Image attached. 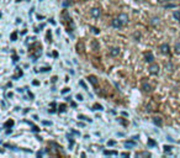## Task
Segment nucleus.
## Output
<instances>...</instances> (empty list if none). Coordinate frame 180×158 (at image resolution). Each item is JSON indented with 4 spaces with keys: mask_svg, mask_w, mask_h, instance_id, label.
<instances>
[{
    "mask_svg": "<svg viewBox=\"0 0 180 158\" xmlns=\"http://www.w3.org/2000/svg\"><path fill=\"white\" fill-rule=\"evenodd\" d=\"M159 71H161V68H159L158 63H150L149 68H148V72L152 74V75H157L159 74Z\"/></svg>",
    "mask_w": 180,
    "mask_h": 158,
    "instance_id": "1",
    "label": "nucleus"
},
{
    "mask_svg": "<svg viewBox=\"0 0 180 158\" xmlns=\"http://www.w3.org/2000/svg\"><path fill=\"white\" fill-rule=\"evenodd\" d=\"M111 25H112V27H115V29H117V30L122 29V27L125 26V25H123V22L121 21V20H120L119 17H115V19H112Z\"/></svg>",
    "mask_w": 180,
    "mask_h": 158,
    "instance_id": "2",
    "label": "nucleus"
},
{
    "mask_svg": "<svg viewBox=\"0 0 180 158\" xmlns=\"http://www.w3.org/2000/svg\"><path fill=\"white\" fill-rule=\"evenodd\" d=\"M90 15H91L94 19H99L101 16V10L99 8H93L90 10Z\"/></svg>",
    "mask_w": 180,
    "mask_h": 158,
    "instance_id": "3",
    "label": "nucleus"
},
{
    "mask_svg": "<svg viewBox=\"0 0 180 158\" xmlns=\"http://www.w3.org/2000/svg\"><path fill=\"white\" fill-rule=\"evenodd\" d=\"M159 50H161V52L163 54H169L170 53V47L168 43H162L161 46H159Z\"/></svg>",
    "mask_w": 180,
    "mask_h": 158,
    "instance_id": "4",
    "label": "nucleus"
},
{
    "mask_svg": "<svg viewBox=\"0 0 180 158\" xmlns=\"http://www.w3.org/2000/svg\"><path fill=\"white\" fill-rule=\"evenodd\" d=\"M144 61L147 62V63H153L154 62V56L152 52H146L144 53Z\"/></svg>",
    "mask_w": 180,
    "mask_h": 158,
    "instance_id": "5",
    "label": "nucleus"
},
{
    "mask_svg": "<svg viewBox=\"0 0 180 158\" xmlns=\"http://www.w3.org/2000/svg\"><path fill=\"white\" fill-rule=\"evenodd\" d=\"M109 54H110V56H111V57H116V56H119V54H120V48H119V47H112V48H110Z\"/></svg>",
    "mask_w": 180,
    "mask_h": 158,
    "instance_id": "6",
    "label": "nucleus"
},
{
    "mask_svg": "<svg viewBox=\"0 0 180 158\" xmlns=\"http://www.w3.org/2000/svg\"><path fill=\"white\" fill-rule=\"evenodd\" d=\"M88 80H89V83L93 84L94 87H96V85H98V83H99V79L96 78L95 75H89V77H88Z\"/></svg>",
    "mask_w": 180,
    "mask_h": 158,
    "instance_id": "7",
    "label": "nucleus"
},
{
    "mask_svg": "<svg viewBox=\"0 0 180 158\" xmlns=\"http://www.w3.org/2000/svg\"><path fill=\"white\" fill-rule=\"evenodd\" d=\"M136 157L137 158H141V157H152V153L148 152V151H142V152H137L136 153Z\"/></svg>",
    "mask_w": 180,
    "mask_h": 158,
    "instance_id": "8",
    "label": "nucleus"
},
{
    "mask_svg": "<svg viewBox=\"0 0 180 158\" xmlns=\"http://www.w3.org/2000/svg\"><path fill=\"white\" fill-rule=\"evenodd\" d=\"M119 19L123 22V25H127L128 21H130V20H128V15H127V14H123V12L119 15Z\"/></svg>",
    "mask_w": 180,
    "mask_h": 158,
    "instance_id": "9",
    "label": "nucleus"
},
{
    "mask_svg": "<svg viewBox=\"0 0 180 158\" xmlns=\"http://www.w3.org/2000/svg\"><path fill=\"white\" fill-rule=\"evenodd\" d=\"M142 89H143V92H146V93H150L152 92V87H150V84L147 83V82H143Z\"/></svg>",
    "mask_w": 180,
    "mask_h": 158,
    "instance_id": "10",
    "label": "nucleus"
},
{
    "mask_svg": "<svg viewBox=\"0 0 180 158\" xmlns=\"http://www.w3.org/2000/svg\"><path fill=\"white\" fill-rule=\"evenodd\" d=\"M149 24L152 26H158L159 24H161V19H159V17H152L149 20Z\"/></svg>",
    "mask_w": 180,
    "mask_h": 158,
    "instance_id": "11",
    "label": "nucleus"
},
{
    "mask_svg": "<svg viewBox=\"0 0 180 158\" xmlns=\"http://www.w3.org/2000/svg\"><path fill=\"white\" fill-rule=\"evenodd\" d=\"M136 146V141L135 140H132V141H126L125 142V147H126L127 149L128 148H133Z\"/></svg>",
    "mask_w": 180,
    "mask_h": 158,
    "instance_id": "12",
    "label": "nucleus"
},
{
    "mask_svg": "<svg viewBox=\"0 0 180 158\" xmlns=\"http://www.w3.org/2000/svg\"><path fill=\"white\" fill-rule=\"evenodd\" d=\"M153 122H154V125H157L159 127L163 125V120H162V118H159V116H156V118H153Z\"/></svg>",
    "mask_w": 180,
    "mask_h": 158,
    "instance_id": "13",
    "label": "nucleus"
},
{
    "mask_svg": "<svg viewBox=\"0 0 180 158\" xmlns=\"http://www.w3.org/2000/svg\"><path fill=\"white\" fill-rule=\"evenodd\" d=\"M14 123H15V122H14V120H12V119H9L8 121L4 123V128H12Z\"/></svg>",
    "mask_w": 180,
    "mask_h": 158,
    "instance_id": "14",
    "label": "nucleus"
},
{
    "mask_svg": "<svg viewBox=\"0 0 180 158\" xmlns=\"http://www.w3.org/2000/svg\"><path fill=\"white\" fill-rule=\"evenodd\" d=\"M91 47H93L94 51H99L100 50V45H99V42L96 40H94L93 42H91Z\"/></svg>",
    "mask_w": 180,
    "mask_h": 158,
    "instance_id": "15",
    "label": "nucleus"
},
{
    "mask_svg": "<svg viewBox=\"0 0 180 158\" xmlns=\"http://www.w3.org/2000/svg\"><path fill=\"white\" fill-rule=\"evenodd\" d=\"M104 154L105 156H117L119 152H116V151H104Z\"/></svg>",
    "mask_w": 180,
    "mask_h": 158,
    "instance_id": "16",
    "label": "nucleus"
},
{
    "mask_svg": "<svg viewBox=\"0 0 180 158\" xmlns=\"http://www.w3.org/2000/svg\"><path fill=\"white\" fill-rule=\"evenodd\" d=\"M147 145H148V147H156V146H157V142H156L153 139H148Z\"/></svg>",
    "mask_w": 180,
    "mask_h": 158,
    "instance_id": "17",
    "label": "nucleus"
},
{
    "mask_svg": "<svg viewBox=\"0 0 180 158\" xmlns=\"http://www.w3.org/2000/svg\"><path fill=\"white\" fill-rule=\"evenodd\" d=\"M21 75H22V71L20 69V68H16V75H14L12 79H16V78H19V77H21Z\"/></svg>",
    "mask_w": 180,
    "mask_h": 158,
    "instance_id": "18",
    "label": "nucleus"
},
{
    "mask_svg": "<svg viewBox=\"0 0 180 158\" xmlns=\"http://www.w3.org/2000/svg\"><path fill=\"white\" fill-rule=\"evenodd\" d=\"M173 16H174V19L176 20V21H179L180 22V11H174V12H173Z\"/></svg>",
    "mask_w": 180,
    "mask_h": 158,
    "instance_id": "19",
    "label": "nucleus"
},
{
    "mask_svg": "<svg viewBox=\"0 0 180 158\" xmlns=\"http://www.w3.org/2000/svg\"><path fill=\"white\" fill-rule=\"evenodd\" d=\"M133 38H135V41H140V40H141V32L136 31V32L133 33Z\"/></svg>",
    "mask_w": 180,
    "mask_h": 158,
    "instance_id": "20",
    "label": "nucleus"
},
{
    "mask_svg": "<svg viewBox=\"0 0 180 158\" xmlns=\"http://www.w3.org/2000/svg\"><path fill=\"white\" fill-rule=\"evenodd\" d=\"M174 51H175V53H176V54H180V42H176V43H175Z\"/></svg>",
    "mask_w": 180,
    "mask_h": 158,
    "instance_id": "21",
    "label": "nucleus"
},
{
    "mask_svg": "<svg viewBox=\"0 0 180 158\" xmlns=\"http://www.w3.org/2000/svg\"><path fill=\"white\" fill-rule=\"evenodd\" d=\"M72 4H73L72 0H66V1H63V6H64V8H68V6H71Z\"/></svg>",
    "mask_w": 180,
    "mask_h": 158,
    "instance_id": "22",
    "label": "nucleus"
},
{
    "mask_svg": "<svg viewBox=\"0 0 180 158\" xmlns=\"http://www.w3.org/2000/svg\"><path fill=\"white\" fill-rule=\"evenodd\" d=\"M10 40H11V41H16V40H17V32H16V31L11 33V36H10Z\"/></svg>",
    "mask_w": 180,
    "mask_h": 158,
    "instance_id": "23",
    "label": "nucleus"
},
{
    "mask_svg": "<svg viewBox=\"0 0 180 158\" xmlns=\"http://www.w3.org/2000/svg\"><path fill=\"white\" fill-rule=\"evenodd\" d=\"M66 110H67V109H66V105H64V104L59 105V107H58V111H59V113H64Z\"/></svg>",
    "mask_w": 180,
    "mask_h": 158,
    "instance_id": "24",
    "label": "nucleus"
},
{
    "mask_svg": "<svg viewBox=\"0 0 180 158\" xmlns=\"http://www.w3.org/2000/svg\"><path fill=\"white\" fill-rule=\"evenodd\" d=\"M78 119H79V120H85V121L91 122V119H88V118H85L84 115H79V116H78Z\"/></svg>",
    "mask_w": 180,
    "mask_h": 158,
    "instance_id": "25",
    "label": "nucleus"
},
{
    "mask_svg": "<svg viewBox=\"0 0 180 158\" xmlns=\"http://www.w3.org/2000/svg\"><path fill=\"white\" fill-rule=\"evenodd\" d=\"M93 110H104V107H102V105H100V104H95V105L93 106Z\"/></svg>",
    "mask_w": 180,
    "mask_h": 158,
    "instance_id": "26",
    "label": "nucleus"
},
{
    "mask_svg": "<svg viewBox=\"0 0 180 158\" xmlns=\"http://www.w3.org/2000/svg\"><path fill=\"white\" fill-rule=\"evenodd\" d=\"M90 30H91V31L95 33V35H98V33L100 32V30H99V29H96V27H94V26H90Z\"/></svg>",
    "mask_w": 180,
    "mask_h": 158,
    "instance_id": "27",
    "label": "nucleus"
},
{
    "mask_svg": "<svg viewBox=\"0 0 180 158\" xmlns=\"http://www.w3.org/2000/svg\"><path fill=\"white\" fill-rule=\"evenodd\" d=\"M45 153H46V151H45V149H42V151H38V152H37L36 154H37V157H38V158H41V157H43V154H45Z\"/></svg>",
    "mask_w": 180,
    "mask_h": 158,
    "instance_id": "28",
    "label": "nucleus"
},
{
    "mask_svg": "<svg viewBox=\"0 0 180 158\" xmlns=\"http://www.w3.org/2000/svg\"><path fill=\"white\" fill-rule=\"evenodd\" d=\"M165 68H167V71H169V72H171L173 71V64L170 63V62H169V63L167 64V66H165Z\"/></svg>",
    "mask_w": 180,
    "mask_h": 158,
    "instance_id": "29",
    "label": "nucleus"
},
{
    "mask_svg": "<svg viewBox=\"0 0 180 158\" xmlns=\"http://www.w3.org/2000/svg\"><path fill=\"white\" fill-rule=\"evenodd\" d=\"M47 41H48V42H51V41H52V35H51V31H48V32H47Z\"/></svg>",
    "mask_w": 180,
    "mask_h": 158,
    "instance_id": "30",
    "label": "nucleus"
},
{
    "mask_svg": "<svg viewBox=\"0 0 180 158\" xmlns=\"http://www.w3.org/2000/svg\"><path fill=\"white\" fill-rule=\"evenodd\" d=\"M163 148H164V151H165V152H170V151H171V148H173V147H171V146H167V145H165V146H164Z\"/></svg>",
    "mask_w": 180,
    "mask_h": 158,
    "instance_id": "31",
    "label": "nucleus"
},
{
    "mask_svg": "<svg viewBox=\"0 0 180 158\" xmlns=\"http://www.w3.org/2000/svg\"><path fill=\"white\" fill-rule=\"evenodd\" d=\"M77 99H78L79 101H83V100H84V99H83V95H81V94H77Z\"/></svg>",
    "mask_w": 180,
    "mask_h": 158,
    "instance_id": "32",
    "label": "nucleus"
},
{
    "mask_svg": "<svg viewBox=\"0 0 180 158\" xmlns=\"http://www.w3.org/2000/svg\"><path fill=\"white\" fill-rule=\"evenodd\" d=\"M5 147H8V148H10V149H14V151H15L16 149V147H14V146H11V145H4Z\"/></svg>",
    "mask_w": 180,
    "mask_h": 158,
    "instance_id": "33",
    "label": "nucleus"
},
{
    "mask_svg": "<svg viewBox=\"0 0 180 158\" xmlns=\"http://www.w3.org/2000/svg\"><path fill=\"white\" fill-rule=\"evenodd\" d=\"M43 125H46V126H51L52 122H51V121H43Z\"/></svg>",
    "mask_w": 180,
    "mask_h": 158,
    "instance_id": "34",
    "label": "nucleus"
},
{
    "mask_svg": "<svg viewBox=\"0 0 180 158\" xmlns=\"http://www.w3.org/2000/svg\"><path fill=\"white\" fill-rule=\"evenodd\" d=\"M79 84H80L83 88H84V89H86V85H85V83H84V82H83V80H80V82H79Z\"/></svg>",
    "mask_w": 180,
    "mask_h": 158,
    "instance_id": "35",
    "label": "nucleus"
},
{
    "mask_svg": "<svg viewBox=\"0 0 180 158\" xmlns=\"http://www.w3.org/2000/svg\"><path fill=\"white\" fill-rule=\"evenodd\" d=\"M12 61H14V62H17V61H19V57L16 56V54H14V56H12Z\"/></svg>",
    "mask_w": 180,
    "mask_h": 158,
    "instance_id": "36",
    "label": "nucleus"
},
{
    "mask_svg": "<svg viewBox=\"0 0 180 158\" xmlns=\"http://www.w3.org/2000/svg\"><path fill=\"white\" fill-rule=\"evenodd\" d=\"M121 157H130V153L125 152V153H121Z\"/></svg>",
    "mask_w": 180,
    "mask_h": 158,
    "instance_id": "37",
    "label": "nucleus"
},
{
    "mask_svg": "<svg viewBox=\"0 0 180 158\" xmlns=\"http://www.w3.org/2000/svg\"><path fill=\"white\" fill-rule=\"evenodd\" d=\"M32 131H33V132H38V131H40V128H38V127H36V126H35V127L32 128Z\"/></svg>",
    "mask_w": 180,
    "mask_h": 158,
    "instance_id": "38",
    "label": "nucleus"
},
{
    "mask_svg": "<svg viewBox=\"0 0 180 158\" xmlns=\"http://www.w3.org/2000/svg\"><path fill=\"white\" fill-rule=\"evenodd\" d=\"M168 1H170V0H158V3H162V4H164V3H168Z\"/></svg>",
    "mask_w": 180,
    "mask_h": 158,
    "instance_id": "39",
    "label": "nucleus"
},
{
    "mask_svg": "<svg viewBox=\"0 0 180 158\" xmlns=\"http://www.w3.org/2000/svg\"><path fill=\"white\" fill-rule=\"evenodd\" d=\"M5 132H6V135H10V133L12 132V130H11V128H8V130H6Z\"/></svg>",
    "mask_w": 180,
    "mask_h": 158,
    "instance_id": "40",
    "label": "nucleus"
},
{
    "mask_svg": "<svg viewBox=\"0 0 180 158\" xmlns=\"http://www.w3.org/2000/svg\"><path fill=\"white\" fill-rule=\"evenodd\" d=\"M69 90H71V89H69V88H64V89H63V92H62V93L64 94V93H68Z\"/></svg>",
    "mask_w": 180,
    "mask_h": 158,
    "instance_id": "41",
    "label": "nucleus"
},
{
    "mask_svg": "<svg viewBox=\"0 0 180 158\" xmlns=\"http://www.w3.org/2000/svg\"><path fill=\"white\" fill-rule=\"evenodd\" d=\"M41 71H42V72H47V71H51V68H42V69H41Z\"/></svg>",
    "mask_w": 180,
    "mask_h": 158,
    "instance_id": "42",
    "label": "nucleus"
},
{
    "mask_svg": "<svg viewBox=\"0 0 180 158\" xmlns=\"http://www.w3.org/2000/svg\"><path fill=\"white\" fill-rule=\"evenodd\" d=\"M115 145V141H110L109 142V146H114Z\"/></svg>",
    "mask_w": 180,
    "mask_h": 158,
    "instance_id": "43",
    "label": "nucleus"
},
{
    "mask_svg": "<svg viewBox=\"0 0 180 158\" xmlns=\"http://www.w3.org/2000/svg\"><path fill=\"white\" fill-rule=\"evenodd\" d=\"M40 83H38V82L37 80H33V85H38Z\"/></svg>",
    "mask_w": 180,
    "mask_h": 158,
    "instance_id": "44",
    "label": "nucleus"
},
{
    "mask_svg": "<svg viewBox=\"0 0 180 158\" xmlns=\"http://www.w3.org/2000/svg\"><path fill=\"white\" fill-rule=\"evenodd\" d=\"M174 6H175V5H171V4H170V5H167L165 8H174Z\"/></svg>",
    "mask_w": 180,
    "mask_h": 158,
    "instance_id": "45",
    "label": "nucleus"
},
{
    "mask_svg": "<svg viewBox=\"0 0 180 158\" xmlns=\"http://www.w3.org/2000/svg\"><path fill=\"white\" fill-rule=\"evenodd\" d=\"M8 98H12V93H8Z\"/></svg>",
    "mask_w": 180,
    "mask_h": 158,
    "instance_id": "46",
    "label": "nucleus"
},
{
    "mask_svg": "<svg viewBox=\"0 0 180 158\" xmlns=\"http://www.w3.org/2000/svg\"><path fill=\"white\" fill-rule=\"evenodd\" d=\"M138 1H142V3H144V1H146V0H138Z\"/></svg>",
    "mask_w": 180,
    "mask_h": 158,
    "instance_id": "47",
    "label": "nucleus"
}]
</instances>
